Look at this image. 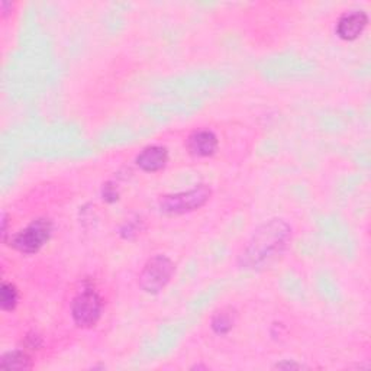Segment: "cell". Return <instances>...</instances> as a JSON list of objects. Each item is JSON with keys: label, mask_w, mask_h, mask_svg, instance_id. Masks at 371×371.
<instances>
[{"label": "cell", "mask_w": 371, "mask_h": 371, "mask_svg": "<svg viewBox=\"0 0 371 371\" xmlns=\"http://www.w3.org/2000/svg\"><path fill=\"white\" fill-rule=\"evenodd\" d=\"M292 235V226L284 219H268L253 232L238 257V266L250 271L271 267L290 246Z\"/></svg>", "instance_id": "obj_1"}, {"label": "cell", "mask_w": 371, "mask_h": 371, "mask_svg": "<svg viewBox=\"0 0 371 371\" xmlns=\"http://www.w3.org/2000/svg\"><path fill=\"white\" fill-rule=\"evenodd\" d=\"M212 189L208 184H199L193 189L162 195L158 199V209L169 216H180L195 212L209 202Z\"/></svg>", "instance_id": "obj_2"}, {"label": "cell", "mask_w": 371, "mask_h": 371, "mask_svg": "<svg viewBox=\"0 0 371 371\" xmlns=\"http://www.w3.org/2000/svg\"><path fill=\"white\" fill-rule=\"evenodd\" d=\"M54 225L48 218H36L31 224L26 225L19 232L13 233L9 238V244L13 250L21 254L32 255L39 253L50 242L52 237Z\"/></svg>", "instance_id": "obj_3"}, {"label": "cell", "mask_w": 371, "mask_h": 371, "mask_svg": "<svg viewBox=\"0 0 371 371\" xmlns=\"http://www.w3.org/2000/svg\"><path fill=\"white\" fill-rule=\"evenodd\" d=\"M176 271L174 261L164 254H156L147 259L140 271L138 286L148 295H158L169 286Z\"/></svg>", "instance_id": "obj_4"}, {"label": "cell", "mask_w": 371, "mask_h": 371, "mask_svg": "<svg viewBox=\"0 0 371 371\" xmlns=\"http://www.w3.org/2000/svg\"><path fill=\"white\" fill-rule=\"evenodd\" d=\"M103 299L93 286H85L73 297L70 315L78 328H92L103 315Z\"/></svg>", "instance_id": "obj_5"}, {"label": "cell", "mask_w": 371, "mask_h": 371, "mask_svg": "<svg viewBox=\"0 0 371 371\" xmlns=\"http://www.w3.org/2000/svg\"><path fill=\"white\" fill-rule=\"evenodd\" d=\"M367 25H368L367 12L361 9H352L342 13L339 17L335 26V32L339 39L347 41V43H352V41L359 39L363 35Z\"/></svg>", "instance_id": "obj_6"}, {"label": "cell", "mask_w": 371, "mask_h": 371, "mask_svg": "<svg viewBox=\"0 0 371 371\" xmlns=\"http://www.w3.org/2000/svg\"><path fill=\"white\" fill-rule=\"evenodd\" d=\"M219 148L218 135L212 129H195L186 140L187 153L195 158H209L216 154Z\"/></svg>", "instance_id": "obj_7"}, {"label": "cell", "mask_w": 371, "mask_h": 371, "mask_svg": "<svg viewBox=\"0 0 371 371\" xmlns=\"http://www.w3.org/2000/svg\"><path fill=\"white\" fill-rule=\"evenodd\" d=\"M169 160V148L160 144H153L145 147L141 153L135 157V164L136 167L144 173H158L167 167Z\"/></svg>", "instance_id": "obj_8"}, {"label": "cell", "mask_w": 371, "mask_h": 371, "mask_svg": "<svg viewBox=\"0 0 371 371\" xmlns=\"http://www.w3.org/2000/svg\"><path fill=\"white\" fill-rule=\"evenodd\" d=\"M237 324V312L232 308H221L211 318V329L219 337L228 335Z\"/></svg>", "instance_id": "obj_9"}, {"label": "cell", "mask_w": 371, "mask_h": 371, "mask_svg": "<svg viewBox=\"0 0 371 371\" xmlns=\"http://www.w3.org/2000/svg\"><path fill=\"white\" fill-rule=\"evenodd\" d=\"M32 367V359L26 350H10L0 357V368L3 370H31Z\"/></svg>", "instance_id": "obj_10"}, {"label": "cell", "mask_w": 371, "mask_h": 371, "mask_svg": "<svg viewBox=\"0 0 371 371\" xmlns=\"http://www.w3.org/2000/svg\"><path fill=\"white\" fill-rule=\"evenodd\" d=\"M19 304V290L12 282H3L0 286V308L3 312H13Z\"/></svg>", "instance_id": "obj_11"}, {"label": "cell", "mask_w": 371, "mask_h": 371, "mask_svg": "<svg viewBox=\"0 0 371 371\" xmlns=\"http://www.w3.org/2000/svg\"><path fill=\"white\" fill-rule=\"evenodd\" d=\"M140 232H141V226L138 222H132V221H128L123 224L120 226V237L122 238H125V240H134L135 237H138L140 235Z\"/></svg>", "instance_id": "obj_12"}, {"label": "cell", "mask_w": 371, "mask_h": 371, "mask_svg": "<svg viewBox=\"0 0 371 371\" xmlns=\"http://www.w3.org/2000/svg\"><path fill=\"white\" fill-rule=\"evenodd\" d=\"M102 198L107 203H114V202H116L119 199V190L115 186V183L107 182V183L103 184V187H102Z\"/></svg>", "instance_id": "obj_13"}, {"label": "cell", "mask_w": 371, "mask_h": 371, "mask_svg": "<svg viewBox=\"0 0 371 371\" xmlns=\"http://www.w3.org/2000/svg\"><path fill=\"white\" fill-rule=\"evenodd\" d=\"M26 342L25 346L28 350H38L41 346H43V338H41L38 334L32 332V334H28L26 335Z\"/></svg>", "instance_id": "obj_14"}, {"label": "cell", "mask_w": 371, "mask_h": 371, "mask_svg": "<svg viewBox=\"0 0 371 371\" xmlns=\"http://www.w3.org/2000/svg\"><path fill=\"white\" fill-rule=\"evenodd\" d=\"M274 368H279V370H300V368H305V365H301V364L295 363V361L284 360L283 363H277L276 365H274Z\"/></svg>", "instance_id": "obj_15"}, {"label": "cell", "mask_w": 371, "mask_h": 371, "mask_svg": "<svg viewBox=\"0 0 371 371\" xmlns=\"http://www.w3.org/2000/svg\"><path fill=\"white\" fill-rule=\"evenodd\" d=\"M8 225H9V219H8V213L3 212L2 215V241L3 244H6L9 241L8 235H9V232H8Z\"/></svg>", "instance_id": "obj_16"}, {"label": "cell", "mask_w": 371, "mask_h": 371, "mask_svg": "<svg viewBox=\"0 0 371 371\" xmlns=\"http://www.w3.org/2000/svg\"><path fill=\"white\" fill-rule=\"evenodd\" d=\"M208 370V367H206V365H200V364H196V365H193V367H191V370Z\"/></svg>", "instance_id": "obj_17"}]
</instances>
